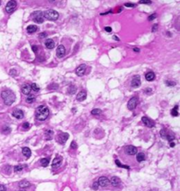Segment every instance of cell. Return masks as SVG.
Segmentation results:
<instances>
[{
    "instance_id": "cell-57",
    "label": "cell",
    "mask_w": 180,
    "mask_h": 191,
    "mask_svg": "<svg viewBox=\"0 0 180 191\" xmlns=\"http://www.w3.org/2000/svg\"><path fill=\"white\" fill-rule=\"evenodd\" d=\"M0 5H1V1H0Z\"/></svg>"
},
{
    "instance_id": "cell-14",
    "label": "cell",
    "mask_w": 180,
    "mask_h": 191,
    "mask_svg": "<svg viewBox=\"0 0 180 191\" xmlns=\"http://www.w3.org/2000/svg\"><path fill=\"white\" fill-rule=\"evenodd\" d=\"M120 182H121L120 179L119 178V177H117V176H113V177H112V178H111L110 183L112 184L113 187L119 186V185L120 184Z\"/></svg>"
},
{
    "instance_id": "cell-52",
    "label": "cell",
    "mask_w": 180,
    "mask_h": 191,
    "mask_svg": "<svg viewBox=\"0 0 180 191\" xmlns=\"http://www.w3.org/2000/svg\"><path fill=\"white\" fill-rule=\"evenodd\" d=\"M134 51L136 52V53H139V52H140V49L137 48V47H134Z\"/></svg>"
},
{
    "instance_id": "cell-20",
    "label": "cell",
    "mask_w": 180,
    "mask_h": 191,
    "mask_svg": "<svg viewBox=\"0 0 180 191\" xmlns=\"http://www.w3.org/2000/svg\"><path fill=\"white\" fill-rule=\"evenodd\" d=\"M53 135H54V133H53V131L50 130V129H47L45 131V139L47 140H50L53 138Z\"/></svg>"
},
{
    "instance_id": "cell-25",
    "label": "cell",
    "mask_w": 180,
    "mask_h": 191,
    "mask_svg": "<svg viewBox=\"0 0 180 191\" xmlns=\"http://www.w3.org/2000/svg\"><path fill=\"white\" fill-rule=\"evenodd\" d=\"M76 91H77V87L75 86V85H70V86L68 88V93L70 95L75 94Z\"/></svg>"
},
{
    "instance_id": "cell-44",
    "label": "cell",
    "mask_w": 180,
    "mask_h": 191,
    "mask_svg": "<svg viewBox=\"0 0 180 191\" xmlns=\"http://www.w3.org/2000/svg\"><path fill=\"white\" fill-rule=\"evenodd\" d=\"M139 3L141 4H147V5H149V4H151L152 1H149V0H141L139 1Z\"/></svg>"
},
{
    "instance_id": "cell-24",
    "label": "cell",
    "mask_w": 180,
    "mask_h": 191,
    "mask_svg": "<svg viewBox=\"0 0 180 191\" xmlns=\"http://www.w3.org/2000/svg\"><path fill=\"white\" fill-rule=\"evenodd\" d=\"M34 101H35V97H34V96H33L32 94L27 95V97H26V102L27 103V104H32V103H34Z\"/></svg>"
},
{
    "instance_id": "cell-39",
    "label": "cell",
    "mask_w": 180,
    "mask_h": 191,
    "mask_svg": "<svg viewBox=\"0 0 180 191\" xmlns=\"http://www.w3.org/2000/svg\"><path fill=\"white\" fill-rule=\"evenodd\" d=\"M9 73H10V75H12V76H16V75H18V71H17L16 69H11Z\"/></svg>"
},
{
    "instance_id": "cell-46",
    "label": "cell",
    "mask_w": 180,
    "mask_h": 191,
    "mask_svg": "<svg viewBox=\"0 0 180 191\" xmlns=\"http://www.w3.org/2000/svg\"><path fill=\"white\" fill-rule=\"evenodd\" d=\"M156 13L152 14V15H150L149 17V20H153V19H155V18H156Z\"/></svg>"
},
{
    "instance_id": "cell-37",
    "label": "cell",
    "mask_w": 180,
    "mask_h": 191,
    "mask_svg": "<svg viewBox=\"0 0 180 191\" xmlns=\"http://www.w3.org/2000/svg\"><path fill=\"white\" fill-rule=\"evenodd\" d=\"M31 89H33V90H34V91L37 92V91H39V90H40V87H39L36 83H33L31 85Z\"/></svg>"
},
{
    "instance_id": "cell-12",
    "label": "cell",
    "mask_w": 180,
    "mask_h": 191,
    "mask_svg": "<svg viewBox=\"0 0 180 191\" xmlns=\"http://www.w3.org/2000/svg\"><path fill=\"white\" fill-rule=\"evenodd\" d=\"M126 153L128 155H134L137 153V148L134 145H127L126 147Z\"/></svg>"
},
{
    "instance_id": "cell-11",
    "label": "cell",
    "mask_w": 180,
    "mask_h": 191,
    "mask_svg": "<svg viewBox=\"0 0 180 191\" xmlns=\"http://www.w3.org/2000/svg\"><path fill=\"white\" fill-rule=\"evenodd\" d=\"M12 116L14 117H16L17 119H22L24 117V112H23V110H19V109H16L13 110Z\"/></svg>"
},
{
    "instance_id": "cell-33",
    "label": "cell",
    "mask_w": 180,
    "mask_h": 191,
    "mask_svg": "<svg viewBox=\"0 0 180 191\" xmlns=\"http://www.w3.org/2000/svg\"><path fill=\"white\" fill-rule=\"evenodd\" d=\"M24 168H25V166L19 164V165H17L14 167V171H15V172H20V171L23 170Z\"/></svg>"
},
{
    "instance_id": "cell-22",
    "label": "cell",
    "mask_w": 180,
    "mask_h": 191,
    "mask_svg": "<svg viewBox=\"0 0 180 191\" xmlns=\"http://www.w3.org/2000/svg\"><path fill=\"white\" fill-rule=\"evenodd\" d=\"M61 162H62V157H56V158H54V161H53V163H52L53 168H56V167L60 166L61 165Z\"/></svg>"
},
{
    "instance_id": "cell-27",
    "label": "cell",
    "mask_w": 180,
    "mask_h": 191,
    "mask_svg": "<svg viewBox=\"0 0 180 191\" xmlns=\"http://www.w3.org/2000/svg\"><path fill=\"white\" fill-rule=\"evenodd\" d=\"M136 160L138 162H142L145 160V154L143 153H139L136 155Z\"/></svg>"
},
{
    "instance_id": "cell-2",
    "label": "cell",
    "mask_w": 180,
    "mask_h": 191,
    "mask_svg": "<svg viewBox=\"0 0 180 191\" xmlns=\"http://www.w3.org/2000/svg\"><path fill=\"white\" fill-rule=\"evenodd\" d=\"M49 115V110L45 105H40L37 107L35 110V116L37 119L39 120H45Z\"/></svg>"
},
{
    "instance_id": "cell-45",
    "label": "cell",
    "mask_w": 180,
    "mask_h": 191,
    "mask_svg": "<svg viewBox=\"0 0 180 191\" xmlns=\"http://www.w3.org/2000/svg\"><path fill=\"white\" fill-rule=\"evenodd\" d=\"M158 29V24H154V26H152V32H156Z\"/></svg>"
},
{
    "instance_id": "cell-56",
    "label": "cell",
    "mask_w": 180,
    "mask_h": 191,
    "mask_svg": "<svg viewBox=\"0 0 180 191\" xmlns=\"http://www.w3.org/2000/svg\"><path fill=\"white\" fill-rule=\"evenodd\" d=\"M18 191H26V190H23V189H22V190H18Z\"/></svg>"
},
{
    "instance_id": "cell-21",
    "label": "cell",
    "mask_w": 180,
    "mask_h": 191,
    "mask_svg": "<svg viewBox=\"0 0 180 191\" xmlns=\"http://www.w3.org/2000/svg\"><path fill=\"white\" fill-rule=\"evenodd\" d=\"M37 30H38V27L35 25H30V26H28L26 27V32L28 33H34Z\"/></svg>"
},
{
    "instance_id": "cell-49",
    "label": "cell",
    "mask_w": 180,
    "mask_h": 191,
    "mask_svg": "<svg viewBox=\"0 0 180 191\" xmlns=\"http://www.w3.org/2000/svg\"><path fill=\"white\" fill-rule=\"evenodd\" d=\"M125 6H126V7H134L135 5H133V4H128V3H126V4H125Z\"/></svg>"
},
{
    "instance_id": "cell-34",
    "label": "cell",
    "mask_w": 180,
    "mask_h": 191,
    "mask_svg": "<svg viewBox=\"0 0 180 191\" xmlns=\"http://www.w3.org/2000/svg\"><path fill=\"white\" fill-rule=\"evenodd\" d=\"M102 113V110L100 109H94L91 110V114L94 115V116H98Z\"/></svg>"
},
{
    "instance_id": "cell-50",
    "label": "cell",
    "mask_w": 180,
    "mask_h": 191,
    "mask_svg": "<svg viewBox=\"0 0 180 191\" xmlns=\"http://www.w3.org/2000/svg\"><path fill=\"white\" fill-rule=\"evenodd\" d=\"M0 191H6V188L4 185H0Z\"/></svg>"
},
{
    "instance_id": "cell-47",
    "label": "cell",
    "mask_w": 180,
    "mask_h": 191,
    "mask_svg": "<svg viewBox=\"0 0 180 191\" xmlns=\"http://www.w3.org/2000/svg\"><path fill=\"white\" fill-rule=\"evenodd\" d=\"M70 147L73 148V149H76V148H77V143L75 142V141H72V142H71V145H70Z\"/></svg>"
},
{
    "instance_id": "cell-18",
    "label": "cell",
    "mask_w": 180,
    "mask_h": 191,
    "mask_svg": "<svg viewBox=\"0 0 180 191\" xmlns=\"http://www.w3.org/2000/svg\"><path fill=\"white\" fill-rule=\"evenodd\" d=\"M145 78H146L147 81L151 82V81H154L155 80V78H156V75H155L154 72H148V73L145 75Z\"/></svg>"
},
{
    "instance_id": "cell-42",
    "label": "cell",
    "mask_w": 180,
    "mask_h": 191,
    "mask_svg": "<svg viewBox=\"0 0 180 191\" xmlns=\"http://www.w3.org/2000/svg\"><path fill=\"white\" fill-rule=\"evenodd\" d=\"M98 181H95V182H93V184H92V189H94V190H97V189H98Z\"/></svg>"
},
{
    "instance_id": "cell-3",
    "label": "cell",
    "mask_w": 180,
    "mask_h": 191,
    "mask_svg": "<svg viewBox=\"0 0 180 191\" xmlns=\"http://www.w3.org/2000/svg\"><path fill=\"white\" fill-rule=\"evenodd\" d=\"M43 18L48 19V20H56L59 18V13L57 12L56 11L49 9L45 12H43Z\"/></svg>"
},
{
    "instance_id": "cell-29",
    "label": "cell",
    "mask_w": 180,
    "mask_h": 191,
    "mask_svg": "<svg viewBox=\"0 0 180 191\" xmlns=\"http://www.w3.org/2000/svg\"><path fill=\"white\" fill-rule=\"evenodd\" d=\"M178 105H176L175 107L171 110V115H172V116H174V117H178Z\"/></svg>"
},
{
    "instance_id": "cell-5",
    "label": "cell",
    "mask_w": 180,
    "mask_h": 191,
    "mask_svg": "<svg viewBox=\"0 0 180 191\" xmlns=\"http://www.w3.org/2000/svg\"><path fill=\"white\" fill-rule=\"evenodd\" d=\"M16 6H17V2L16 1H9L7 3V5L5 6V11L8 13H12L13 11L15 10Z\"/></svg>"
},
{
    "instance_id": "cell-43",
    "label": "cell",
    "mask_w": 180,
    "mask_h": 191,
    "mask_svg": "<svg viewBox=\"0 0 180 191\" xmlns=\"http://www.w3.org/2000/svg\"><path fill=\"white\" fill-rule=\"evenodd\" d=\"M47 36H48V34H47L46 33H41L39 34V38L44 39V38H47Z\"/></svg>"
},
{
    "instance_id": "cell-10",
    "label": "cell",
    "mask_w": 180,
    "mask_h": 191,
    "mask_svg": "<svg viewBox=\"0 0 180 191\" xmlns=\"http://www.w3.org/2000/svg\"><path fill=\"white\" fill-rule=\"evenodd\" d=\"M142 121L143 122V124L148 127H154L155 126V123L153 120H151L150 118H149L148 117H142Z\"/></svg>"
},
{
    "instance_id": "cell-13",
    "label": "cell",
    "mask_w": 180,
    "mask_h": 191,
    "mask_svg": "<svg viewBox=\"0 0 180 191\" xmlns=\"http://www.w3.org/2000/svg\"><path fill=\"white\" fill-rule=\"evenodd\" d=\"M68 139H69V134L66 133H62L61 134H59V136H58V141L61 144H64L68 140Z\"/></svg>"
},
{
    "instance_id": "cell-51",
    "label": "cell",
    "mask_w": 180,
    "mask_h": 191,
    "mask_svg": "<svg viewBox=\"0 0 180 191\" xmlns=\"http://www.w3.org/2000/svg\"><path fill=\"white\" fill-rule=\"evenodd\" d=\"M113 40H114V41H120V39H119V38H118V37H117V36H116V35H114V36H113Z\"/></svg>"
},
{
    "instance_id": "cell-54",
    "label": "cell",
    "mask_w": 180,
    "mask_h": 191,
    "mask_svg": "<svg viewBox=\"0 0 180 191\" xmlns=\"http://www.w3.org/2000/svg\"><path fill=\"white\" fill-rule=\"evenodd\" d=\"M170 146H171V147L175 146V143H174V142H170Z\"/></svg>"
},
{
    "instance_id": "cell-1",
    "label": "cell",
    "mask_w": 180,
    "mask_h": 191,
    "mask_svg": "<svg viewBox=\"0 0 180 191\" xmlns=\"http://www.w3.org/2000/svg\"><path fill=\"white\" fill-rule=\"evenodd\" d=\"M1 97H2L3 100H4V103L6 105H12L16 99L15 94L12 90H10V89L3 90L1 92Z\"/></svg>"
},
{
    "instance_id": "cell-48",
    "label": "cell",
    "mask_w": 180,
    "mask_h": 191,
    "mask_svg": "<svg viewBox=\"0 0 180 191\" xmlns=\"http://www.w3.org/2000/svg\"><path fill=\"white\" fill-rule=\"evenodd\" d=\"M105 31H106L107 33H111V32H112V28H111L110 26H106V27H105Z\"/></svg>"
},
{
    "instance_id": "cell-15",
    "label": "cell",
    "mask_w": 180,
    "mask_h": 191,
    "mask_svg": "<svg viewBox=\"0 0 180 191\" xmlns=\"http://www.w3.org/2000/svg\"><path fill=\"white\" fill-rule=\"evenodd\" d=\"M22 92H23V94L25 95H29L30 94V92H31L32 89H31V85H29V84H24L23 86H22Z\"/></svg>"
},
{
    "instance_id": "cell-41",
    "label": "cell",
    "mask_w": 180,
    "mask_h": 191,
    "mask_svg": "<svg viewBox=\"0 0 180 191\" xmlns=\"http://www.w3.org/2000/svg\"><path fill=\"white\" fill-rule=\"evenodd\" d=\"M22 127H23L25 130H27V129H29V128H30V124H29L28 122L24 123L23 125H22Z\"/></svg>"
},
{
    "instance_id": "cell-31",
    "label": "cell",
    "mask_w": 180,
    "mask_h": 191,
    "mask_svg": "<svg viewBox=\"0 0 180 191\" xmlns=\"http://www.w3.org/2000/svg\"><path fill=\"white\" fill-rule=\"evenodd\" d=\"M115 163H116V165L118 166V167H120V168H126V169H129V167L128 166H126V165H123V164H121L120 162V161L119 160H116L115 161Z\"/></svg>"
},
{
    "instance_id": "cell-35",
    "label": "cell",
    "mask_w": 180,
    "mask_h": 191,
    "mask_svg": "<svg viewBox=\"0 0 180 191\" xmlns=\"http://www.w3.org/2000/svg\"><path fill=\"white\" fill-rule=\"evenodd\" d=\"M165 84H166L168 87H173V86H175L177 83H176V82H174V81L167 80V81H165Z\"/></svg>"
},
{
    "instance_id": "cell-9",
    "label": "cell",
    "mask_w": 180,
    "mask_h": 191,
    "mask_svg": "<svg viewBox=\"0 0 180 191\" xmlns=\"http://www.w3.org/2000/svg\"><path fill=\"white\" fill-rule=\"evenodd\" d=\"M141 85V77L140 75H134L133 78H132L131 81V86L133 88H137Z\"/></svg>"
},
{
    "instance_id": "cell-53",
    "label": "cell",
    "mask_w": 180,
    "mask_h": 191,
    "mask_svg": "<svg viewBox=\"0 0 180 191\" xmlns=\"http://www.w3.org/2000/svg\"><path fill=\"white\" fill-rule=\"evenodd\" d=\"M32 48H33V50H34V52H37V47H36L35 46H32Z\"/></svg>"
},
{
    "instance_id": "cell-26",
    "label": "cell",
    "mask_w": 180,
    "mask_h": 191,
    "mask_svg": "<svg viewBox=\"0 0 180 191\" xmlns=\"http://www.w3.org/2000/svg\"><path fill=\"white\" fill-rule=\"evenodd\" d=\"M43 14V13H42ZM33 20L34 21V22H36V23H43L44 22V18H43V15H41V16H38V17H36V18H33Z\"/></svg>"
},
{
    "instance_id": "cell-8",
    "label": "cell",
    "mask_w": 180,
    "mask_h": 191,
    "mask_svg": "<svg viewBox=\"0 0 180 191\" xmlns=\"http://www.w3.org/2000/svg\"><path fill=\"white\" fill-rule=\"evenodd\" d=\"M65 53H66V49H65L64 46L63 45H59L58 47L56 49V55L58 58H62L65 55Z\"/></svg>"
},
{
    "instance_id": "cell-4",
    "label": "cell",
    "mask_w": 180,
    "mask_h": 191,
    "mask_svg": "<svg viewBox=\"0 0 180 191\" xmlns=\"http://www.w3.org/2000/svg\"><path fill=\"white\" fill-rule=\"evenodd\" d=\"M137 104H138V98L136 97H133L132 98H130V100L127 103V108L130 110H133L135 109Z\"/></svg>"
},
{
    "instance_id": "cell-7",
    "label": "cell",
    "mask_w": 180,
    "mask_h": 191,
    "mask_svg": "<svg viewBox=\"0 0 180 191\" xmlns=\"http://www.w3.org/2000/svg\"><path fill=\"white\" fill-rule=\"evenodd\" d=\"M86 71V65L85 64H81L76 69V74L78 75V76H82L84 75Z\"/></svg>"
},
{
    "instance_id": "cell-28",
    "label": "cell",
    "mask_w": 180,
    "mask_h": 191,
    "mask_svg": "<svg viewBox=\"0 0 180 191\" xmlns=\"http://www.w3.org/2000/svg\"><path fill=\"white\" fill-rule=\"evenodd\" d=\"M41 164L42 167H48L49 164V158H42L41 160Z\"/></svg>"
},
{
    "instance_id": "cell-17",
    "label": "cell",
    "mask_w": 180,
    "mask_h": 191,
    "mask_svg": "<svg viewBox=\"0 0 180 191\" xmlns=\"http://www.w3.org/2000/svg\"><path fill=\"white\" fill-rule=\"evenodd\" d=\"M45 46L48 49H53L54 47V41L51 39H48L45 41Z\"/></svg>"
},
{
    "instance_id": "cell-23",
    "label": "cell",
    "mask_w": 180,
    "mask_h": 191,
    "mask_svg": "<svg viewBox=\"0 0 180 191\" xmlns=\"http://www.w3.org/2000/svg\"><path fill=\"white\" fill-rule=\"evenodd\" d=\"M22 153L24 154V156H26V158H29L32 154V152L28 147H23L22 148Z\"/></svg>"
},
{
    "instance_id": "cell-36",
    "label": "cell",
    "mask_w": 180,
    "mask_h": 191,
    "mask_svg": "<svg viewBox=\"0 0 180 191\" xmlns=\"http://www.w3.org/2000/svg\"><path fill=\"white\" fill-rule=\"evenodd\" d=\"M58 89V84H56V83H52L48 86V89H50V90H52V89L55 90V89Z\"/></svg>"
},
{
    "instance_id": "cell-6",
    "label": "cell",
    "mask_w": 180,
    "mask_h": 191,
    "mask_svg": "<svg viewBox=\"0 0 180 191\" xmlns=\"http://www.w3.org/2000/svg\"><path fill=\"white\" fill-rule=\"evenodd\" d=\"M98 183L99 186L103 187V188H106L107 187L109 184H110V181H109V179L106 176H101L100 178L98 179Z\"/></svg>"
},
{
    "instance_id": "cell-40",
    "label": "cell",
    "mask_w": 180,
    "mask_h": 191,
    "mask_svg": "<svg viewBox=\"0 0 180 191\" xmlns=\"http://www.w3.org/2000/svg\"><path fill=\"white\" fill-rule=\"evenodd\" d=\"M144 93L147 95H150L152 93V89L151 88H146L144 89Z\"/></svg>"
},
{
    "instance_id": "cell-19",
    "label": "cell",
    "mask_w": 180,
    "mask_h": 191,
    "mask_svg": "<svg viewBox=\"0 0 180 191\" xmlns=\"http://www.w3.org/2000/svg\"><path fill=\"white\" fill-rule=\"evenodd\" d=\"M31 185V183L29 182L28 181H26V180H22L18 182V187L21 188V189H25V188H27Z\"/></svg>"
},
{
    "instance_id": "cell-38",
    "label": "cell",
    "mask_w": 180,
    "mask_h": 191,
    "mask_svg": "<svg viewBox=\"0 0 180 191\" xmlns=\"http://www.w3.org/2000/svg\"><path fill=\"white\" fill-rule=\"evenodd\" d=\"M166 139H167L168 140H170V141H171L172 139H174V135H173L172 133H166Z\"/></svg>"
},
{
    "instance_id": "cell-32",
    "label": "cell",
    "mask_w": 180,
    "mask_h": 191,
    "mask_svg": "<svg viewBox=\"0 0 180 191\" xmlns=\"http://www.w3.org/2000/svg\"><path fill=\"white\" fill-rule=\"evenodd\" d=\"M11 131H12L11 127H9V126H5V127H3V129H2V133H4V134H9V133H11Z\"/></svg>"
},
{
    "instance_id": "cell-55",
    "label": "cell",
    "mask_w": 180,
    "mask_h": 191,
    "mask_svg": "<svg viewBox=\"0 0 180 191\" xmlns=\"http://www.w3.org/2000/svg\"><path fill=\"white\" fill-rule=\"evenodd\" d=\"M150 191H158V190H157L156 189H151Z\"/></svg>"
},
{
    "instance_id": "cell-16",
    "label": "cell",
    "mask_w": 180,
    "mask_h": 191,
    "mask_svg": "<svg viewBox=\"0 0 180 191\" xmlns=\"http://www.w3.org/2000/svg\"><path fill=\"white\" fill-rule=\"evenodd\" d=\"M86 97H87V94L84 90H81V91L77 94V101H84V100L86 99Z\"/></svg>"
},
{
    "instance_id": "cell-30",
    "label": "cell",
    "mask_w": 180,
    "mask_h": 191,
    "mask_svg": "<svg viewBox=\"0 0 180 191\" xmlns=\"http://www.w3.org/2000/svg\"><path fill=\"white\" fill-rule=\"evenodd\" d=\"M4 172H5L6 174H10L11 172H12V167L9 165L5 166V168H4Z\"/></svg>"
}]
</instances>
